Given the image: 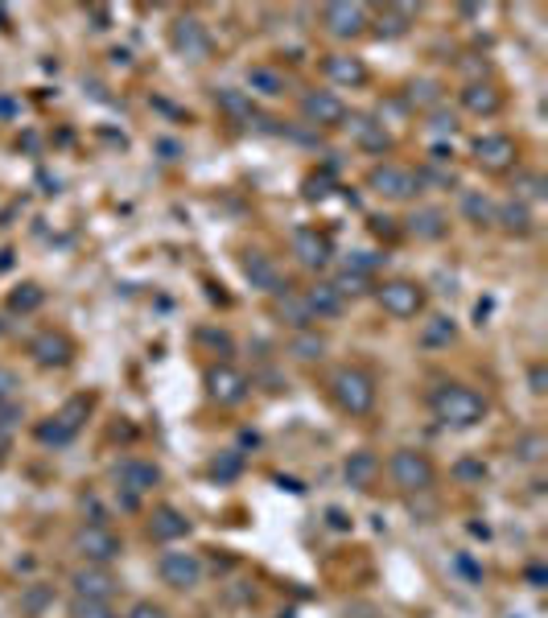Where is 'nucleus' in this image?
I'll list each match as a JSON object with an SVG mask.
<instances>
[{
    "label": "nucleus",
    "mask_w": 548,
    "mask_h": 618,
    "mask_svg": "<svg viewBox=\"0 0 548 618\" xmlns=\"http://www.w3.org/2000/svg\"><path fill=\"white\" fill-rule=\"evenodd\" d=\"M248 91H256V95H284V74L276 71V66H252L248 71Z\"/></svg>",
    "instance_id": "obj_26"
},
{
    "label": "nucleus",
    "mask_w": 548,
    "mask_h": 618,
    "mask_svg": "<svg viewBox=\"0 0 548 618\" xmlns=\"http://www.w3.org/2000/svg\"><path fill=\"white\" fill-rule=\"evenodd\" d=\"M301 116L314 128H338L346 120V103L335 91H305L301 95Z\"/></svg>",
    "instance_id": "obj_11"
},
{
    "label": "nucleus",
    "mask_w": 548,
    "mask_h": 618,
    "mask_svg": "<svg viewBox=\"0 0 548 618\" xmlns=\"http://www.w3.org/2000/svg\"><path fill=\"white\" fill-rule=\"evenodd\" d=\"M281 318H284L289 326H297V330H305V326L314 322V318H309V309H305L301 297H289V293H284V301H281Z\"/></svg>",
    "instance_id": "obj_34"
},
{
    "label": "nucleus",
    "mask_w": 548,
    "mask_h": 618,
    "mask_svg": "<svg viewBox=\"0 0 548 618\" xmlns=\"http://www.w3.org/2000/svg\"><path fill=\"white\" fill-rule=\"evenodd\" d=\"M74 553H79L87 565H108V561L120 557V536L103 524H83L79 532H74Z\"/></svg>",
    "instance_id": "obj_5"
},
{
    "label": "nucleus",
    "mask_w": 548,
    "mask_h": 618,
    "mask_svg": "<svg viewBox=\"0 0 548 618\" xmlns=\"http://www.w3.org/2000/svg\"><path fill=\"white\" fill-rule=\"evenodd\" d=\"M462 108L474 116H495L503 108V95L491 83H470V87H462Z\"/></svg>",
    "instance_id": "obj_23"
},
{
    "label": "nucleus",
    "mask_w": 548,
    "mask_h": 618,
    "mask_svg": "<svg viewBox=\"0 0 548 618\" xmlns=\"http://www.w3.org/2000/svg\"><path fill=\"white\" fill-rule=\"evenodd\" d=\"M87 413H91V400H71V405L62 408L58 416H50V421H41L38 425V441L41 446H66V441H74L83 429V421H87Z\"/></svg>",
    "instance_id": "obj_4"
},
{
    "label": "nucleus",
    "mask_w": 548,
    "mask_h": 618,
    "mask_svg": "<svg viewBox=\"0 0 548 618\" xmlns=\"http://www.w3.org/2000/svg\"><path fill=\"white\" fill-rule=\"evenodd\" d=\"M244 276L252 281V289H260V293H276V297L289 293V281H284V273L276 268L273 256H265V252H248L244 256Z\"/></svg>",
    "instance_id": "obj_12"
},
{
    "label": "nucleus",
    "mask_w": 548,
    "mask_h": 618,
    "mask_svg": "<svg viewBox=\"0 0 548 618\" xmlns=\"http://www.w3.org/2000/svg\"><path fill=\"white\" fill-rule=\"evenodd\" d=\"M149 536L157 540V544H173V540L190 536V519H186L178 507H157L149 519Z\"/></svg>",
    "instance_id": "obj_22"
},
{
    "label": "nucleus",
    "mask_w": 548,
    "mask_h": 618,
    "mask_svg": "<svg viewBox=\"0 0 548 618\" xmlns=\"http://www.w3.org/2000/svg\"><path fill=\"white\" fill-rule=\"evenodd\" d=\"M343 128L351 132V141L367 152H387V144H392V136L384 132V124H379L376 116H346Z\"/></svg>",
    "instance_id": "obj_19"
},
{
    "label": "nucleus",
    "mask_w": 548,
    "mask_h": 618,
    "mask_svg": "<svg viewBox=\"0 0 548 618\" xmlns=\"http://www.w3.org/2000/svg\"><path fill=\"white\" fill-rule=\"evenodd\" d=\"M387 474H392V483H396L400 491H408V495H421V491L433 487V462H429L421 449H396L392 454V462H387Z\"/></svg>",
    "instance_id": "obj_3"
},
{
    "label": "nucleus",
    "mask_w": 548,
    "mask_h": 618,
    "mask_svg": "<svg viewBox=\"0 0 548 618\" xmlns=\"http://www.w3.org/2000/svg\"><path fill=\"white\" fill-rule=\"evenodd\" d=\"M338 289L343 297H363L367 289H371V276H363V273H351V268H343V273L330 281Z\"/></svg>",
    "instance_id": "obj_31"
},
{
    "label": "nucleus",
    "mask_w": 548,
    "mask_h": 618,
    "mask_svg": "<svg viewBox=\"0 0 548 618\" xmlns=\"http://www.w3.org/2000/svg\"><path fill=\"white\" fill-rule=\"evenodd\" d=\"M322 25L335 38H359L367 30V9L363 4H351V0H335L322 9Z\"/></svg>",
    "instance_id": "obj_13"
},
{
    "label": "nucleus",
    "mask_w": 548,
    "mask_h": 618,
    "mask_svg": "<svg viewBox=\"0 0 548 618\" xmlns=\"http://www.w3.org/2000/svg\"><path fill=\"white\" fill-rule=\"evenodd\" d=\"M293 256L305 268H326L330 264V239L314 227H297L293 231Z\"/></svg>",
    "instance_id": "obj_18"
},
{
    "label": "nucleus",
    "mask_w": 548,
    "mask_h": 618,
    "mask_svg": "<svg viewBox=\"0 0 548 618\" xmlns=\"http://www.w3.org/2000/svg\"><path fill=\"white\" fill-rule=\"evenodd\" d=\"M462 211H466L470 223H495V206L483 194H462Z\"/></svg>",
    "instance_id": "obj_32"
},
{
    "label": "nucleus",
    "mask_w": 548,
    "mask_h": 618,
    "mask_svg": "<svg viewBox=\"0 0 548 618\" xmlns=\"http://www.w3.org/2000/svg\"><path fill=\"white\" fill-rule=\"evenodd\" d=\"M433 413L437 421H446L454 429H470L487 416V396L466 384H441L433 392Z\"/></svg>",
    "instance_id": "obj_1"
},
{
    "label": "nucleus",
    "mask_w": 548,
    "mask_h": 618,
    "mask_svg": "<svg viewBox=\"0 0 548 618\" xmlns=\"http://www.w3.org/2000/svg\"><path fill=\"white\" fill-rule=\"evenodd\" d=\"M239 470H244V457H239V454H235V449H231V454H223V457H214V466H211V474H214V478H219V483H231V478H235V474H239Z\"/></svg>",
    "instance_id": "obj_36"
},
{
    "label": "nucleus",
    "mask_w": 548,
    "mask_h": 618,
    "mask_svg": "<svg viewBox=\"0 0 548 618\" xmlns=\"http://www.w3.org/2000/svg\"><path fill=\"white\" fill-rule=\"evenodd\" d=\"M206 387H211V396L219 400V405H244L248 400V392H252V384H248V375L244 371H235V367H227V363H219V367H211L206 371Z\"/></svg>",
    "instance_id": "obj_10"
},
{
    "label": "nucleus",
    "mask_w": 548,
    "mask_h": 618,
    "mask_svg": "<svg viewBox=\"0 0 548 618\" xmlns=\"http://www.w3.org/2000/svg\"><path fill=\"white\" fill-rule=\"evenodd\" d=\"M289 355H297V359H305V363H309V359H322L326 355V338L322 335H297L293 343H289Z\"/></svg>",
    "instance_id": "obj_30"
},
{
    "label": "nucleus",
    "mask_w": 548,
    "mask_h": 618,
    "mask_svg": "<svg viewBox=\"0 0 548 618\" xmlns=\"http://www.w3.org/2000/svg\"><path fill=\"white\" fill-rule=\"evenodd\" d=\"M305 194H309V198H322V194H326V178H309V182H305Z\"/></svg>",
    "instance_id": "obj_47"
},
{
    "label": "nucleus",
    "mask_w": 548,
    "mask_h": 618,
    "mask_svg": "<svg viewBox=\"0 0 548 618\" xmlns=\"http://www.w3.org/2000/svg\"><path fill=\"white\" fill-rule=\"evenodd\" d=\"M30 355L38 367H66L74 355V346L62 330H41V335L30 343Z\"/></svg>",
    "instance_id": "obj_17"
},
{
    "label": "nucleus",
    "mask_w": 548,
    "mask_h": 618,
    "mask_svg": "<svg viewBox=\"0 0 548 618\" xmlns=\"http://www.w3.org/2000/svg\"><path fill=\"white\" fill-rule=\"evenodd\" d=\"M408 231H413L416 239H441V235L449 231V219H446V211H437V206H421V211L408 214Z\"/></svg>",
    "instance_id": "obj_24"
},
{
    "label": "nucleus",
    "mask_w": 548,
    "mask_h": 618,
    "mask_svg": "<svg viewBox=\"0 0 548 618\" xmlns=\"http://www.w3.org/2000/svg\"><path fill=\"white\" fill-rule=\"evenodd\" d=\"M343 474H346V483H351L355 491H367L371 483H376V474H379V457H376V454H367V449H359V454L346 457Z\"/></svg>",
    "instance_id": "obj_25"
},
{
    "label": "nucleus",
    "mask_w": 548,
    "mask_h": 618,
    "mask_svg": "<svg viewBox=\"0 0 548 618\" xmlns=\"http://www.w3.org/2000/svg\"><path fill=\"white\" fill-rule=\"evenodd\" d=\"M17 421H21V405H17V400H13V396H9V400H0V433H9Z\"/></svg>",
    "instance_id": "obj_42"
},
{
    "label": "nucleus",
    "mask_w": 548,
    "mask_h": 618,
    "mask_svg": "<svg viewBox=\"0 0 548 618\" xmlns=\"http://www.w3.org/2000/svg\"><path fill=\"white\" fill-rule=\"evenodd\" d=\"M71 586H74V598H83V602H108L116 594V578L108 573L103 565H87V569H74V578H71Z\"/></svg>",
    "instance_id": "obj_16"
},
{
    "label": "nucleus",
    "mask_w": 548,
    "mask_h": 618,
    "mask_svg": "<svg viewBox=\"0 0 548 618\" xmlns=\"http://www.w3.org/2000/svg\"><path fill=\"white\" fill-rule=\"evenodd\" d=\"M474 161L491 173H503L516 165V141L503 136V132H491V136H478L474 141Z\"/></svg>",
    "instance_id": "obj_14"
},
{
    "label": "nucleus",
    "mask_w": 548,
    "mask_h": 618,
    "mask_svg": "<svg viewBox=\"0 0 548 618\" xmlns=\"http://www.w3.org/2000/svg\"><path fill=\"white\" fill-rule=\"evenodd\" d=\"M408 17H413V9H408V4L387 9L384 17H379V33H392V38H396V33H404L408 30Z\"/></svg>",
    "instance_id": "obj_35"
},
{
    "label": "nucleus",
    "mask_w": 548,
    "mask_h": 618,
    "mask_svg": "<svg viewBox=\"0 0 548 618\" xmlns=\"http://www.w3.org/2000/svg\"><path fill=\"white\" fill-rule=\"evenodd\" d=\"M157 573L170 589H194L203 581V561H198V553H161Z\"/></svg>",
    "instance_id": "obj_9"
},
{
    "label": "nucleus",
    "mask_w": 548,
    "mask_h": 618,
    "mask_svg": "<svg viewBox=\"0 0 548 618\" xmlns=\"http://www.w3.org/2000/svg\"><path fill=\"white\" fill-rule=\"evenodd\" d=\"M379 305H384V314L392 318H416L425 309V289L416 281H387L379 289Z\"/></svg>",
    "instance_id": "obj_8"
},
{
    "label": "nucleus",
    "mask_w": 548,
    "mask_h": 618,
    "mask_svg": "<svg viewBox=\"0 0 548 618\" xmlns=\"http://www.w3.org/2000/svg\"><path fill=\"white\" fill-rule=\"evenodd\" d=\"M41 301H46V293H41L38 284H21L17 293L9 297V309H17V314H33Z\"/></svg>",
    "instance_id": "obj_33"
},
{
    "label": "nucleus",
    "mask_w": 548,
    "mask_h": 618,
    "mask_svg": "<svg viewBox=\"0 0 548 618\" xmlns=\"http://www.w3.org/2000/svg\"><path fill=\"white\" fill-rule=\"evenodd\" d=\"M524 198H544V178H540V173H524V178H519V203H524Z\"/></svg>",
    "instance_id": "obj_40"
},
{
    "label": "nucleus",
    "mask_w": 548,
    "mask_h": 618,
    "mask_svg": "<svg viewBox=\"0 0 548 618\" xmlns=\"http://www.w3.org/2000/svg\"><path fill=\"white\" fill-rule=\"evenodd\" d=\"M13 387H17V371H9V367H0V400H9Z\"/></svg>",
    "instance_id": "obj_44"
},
{
    "label": "nucleus",
    "mask_w": 548,
    "mask_h": 618,
    "mask_svg": "<svg viewBox=\"0 0 548 618\" xmlns=\"http://www.w3.org/2000/svg\"><path fill=\"white\" fill-rule=\"evenodd\" d=\"M528 384H532V392H536V396H540V392H544V387H548V375H544V367H540V363H536V367H532V371H528Z\"/></svg>",
    "instance_id": "obj_46"
},
{
    "label": "nucleus",
    "mask_w": 548,
    "mask_h": 618,
    "mask_svg": "<svg viewBox=\"0 0 548 618\" xmlns=\"http://www.w3.org/2000/svg\"><path fill=\"white\" fill-rule=\"evenodd\" d=\"M408 100H413V103H421V108H433V103H441V87H437L433 79H425V83H413V87H408Z\"/></svg>",
    "instance_id": "obj_37"
},
{
    "label": "nucleus",
    "mask_w": 548,
    "mask_h": 618,
    "mask_svg": "<svg viewBox=\"0 0 548 618\" xmlns=\"http://www.w3.org/2000/svg\"><path fill=\"white\" fill-rule=\"evenodd\" d=\"M330 396H335V405L351 416H367L376 408V379L359 367H338L330 375Z\"/></svg>",
    "instance_id": "obj_2"
},
{
    "label": "nucleus",
    "mask_w": 548,
    "mask_h": 618,
    "mask_svg": "<svg viewBox=\"0 0 548 618\" xmlns=\"http://www.w3.org/2000/svg\"><path fill=\"white\" fill-rule=\"evenodd\" d=\"M128 618H170L161 606H152V602H136L133 610H128Z\"/></svg>",
    "instance_id": "obj_43"
},
{
    "label": "nucleus",
    "mask_w": 548,
    "mask_h": 618,
    "mask_svg": "<svg viewBox=\"0 0 548 618\" xmlns=\"http://www.w3.org/2000/svg\"><path fill=\"white\" fill-rule=\"evenodd\" d=\"M170 46L182 54V58H190V62H206V58H211V50H214L211 33H206V25L198 17H178V21H173Z\"/></svg>",
    "instance_id": "obj_6"
},
{
    "label": "nucleus",
    "mask_w": 548,
    "mask_h": 618,
    "mask_svg": "<svg viewBox=\"0 0 548 618\" xmlns=\"http://www.w3.org/2000/svg\"><path fill=\"white\" fill-rule=\"evenodd\" d=\"M483 474H487L483 462H457V478H483Z\"/></svg>",
    "instance_id": "obj_45"
},
{
    "label": "nucleus",
    "mask_w": 548,
    "mask_h": 618,
    "mask_svg": "<svg viewBox=\"0 0 548 618\" xmlns=\"http://www.w3.org/2000/svg\"><path fill=\"white\" fill-rule=\"evenodd\" d=\"M116 483H120V491H128V503H136V495H149L161 483V470L152 466V462H141V457H128L116 470Z\"/></svg>",
    "instance_id": "obj_15"
},
{
    "label": "nucleus",
    "mask_w": 548,
    "mask_h": 618,
    "mask_svg": "<svg viewBox=\"0 0 548 618\" xmlns=\"http://www.w3.org/2000/svg\"><path fill=\"white\" fill-rule=\"evenodd\" d=\"M379 256H371V252H355L351 256V260H346V268H351V273H363V276H371V268H379Z\"/></svg>",
    "instance_id": "obj_41"
},
{
    "label": "nucleus",
    "mask_w": 548,
    "mask_h": 618,
    "mask_svg": "<svg viewBox=\"0 0 548 618\" xmlns=\"http://www.w3.org/2000/svg\"><path fill=\"white\" fill-rule=\"evenodd\" d=\"M454 335H457V326H454V318H446V314L429 318V322L421 326V343L425 346H449Z\"/></svg>",
    "instance_id": "obj_28"
},
{
    "label": "nucleus",
    "mask_w": 548,
    "mask_h": 618,
    "mask_svg": "<svg viewBox=\"0 0 548 618\" xmlns=\"http://www.w3.org/2000/svg\"><path fill=\"white\" fill-rule=\"evenodd\" d=\"M495 223H503V231H528L532 227V211L519 198H511V203H503V206H495Z\"/></svg>",
    "instance_id": "obj_27"
},
{
    "label": "nucleus",
    "mask_w": 548,
    "mask_h": 618,
    "mask_svg": "<svg viewBox=\"0 0 548 618\" xmlns=\"http://www.w3.org/2000/svg\"><path fill=\"white\" fill-rule=\"evenodd\" d=\"M516 454L524 457V462H540V457L548 454V441H544V437H540V433H528V437H519Z\"/></svg>",
    "instance_id": "obj_38"
},
{
    "label": "nucleus",
    "mask_w": 548,
    "mask_h": 618,
    "mask_svg": "<svg viewBox=\"0 0 548 618\" xmlns=\"http://www.w3.org/2000/svg\"><path fill=\"white\" fill-rule=\"evenodd\" d=\"M301 301H305V309H309V318H338L346 309V297L338 293L330 281L309 284V289L301 293Z\"/></svg>",
    "instance_id": "obj_20"
},
{
    "label": "nucleus",
    "mask_w": 548,
    "mask_h": 618,
    "mask_svg": "<svg viewBox=\"0 0 548 618\" xmlns=\"http://www.w3.org/2000/svg\"><path fill=\"white\" fill-rule=\"evenodd\" d=\"M219 108H223L231 120H252V95L248 91H235V87H219Z\"/></svg>",
    "instance_id": "obj_29"
},
{
    "label": "nucleus",
    "mask_w": 548,
    "mask_h": 618,
    "mask_svg": "<svg viewBox=\"0 0 548 618\" xmlns=\"http://www.w3.org/2000/svg\"><path fill=\"white\" fill-rule=\"evenodd\" d=\"M433 132H454V116H433Z\"/></svg>",
    "instance_id": "obj_48"
},
{
    "label": "nucleus",
    "mask_w": 548,
    "mask_h": 618,
    "mask_svg": "<svg viewBox=\"0 0 548 618\" xmlns=\"http://www.w3.org/2000/svg\"><path fill=\"white\" fill-rule=\"evenodd\" d=\"M367 186L376 194H384V198L404 203V198H413V194L421 190V173L404 170V165H376V170L367 173Z\"/></svg>",
    "instance_id": "obj_7"
},
{
    "label": "nucleus",
    "mask_w": 548,
    "mask_h": 618,
    "mask_svg": "<svg viewBox=\"0 0 548 618\" xmlns=\"http://www.w3.org/2000/svg\"><path fill=\"white\" fill-rule=\"evenodd\" d=\"M71 614L74 618H116L112 610H108V602H83V598H74Z\"/></svg>",
    "instance_id": "obj_39"
},
{
    "label": "nucleus",
    "mask_w": 548,
    "mask_h": 618,
    "mask_svg": "<svg viewBox=\"0 0 548 618\" xmlns=\"http://www.w3.org/2000/svg\"><path fill=\"white\" fill-rule=\"evenodd\" d=\"M322 71L335 87H363L367 83V66H363V58H355V54H330V58L322 62Z\"/></svg>",
    "instance_id": "obj_21"
}]
</instances>
